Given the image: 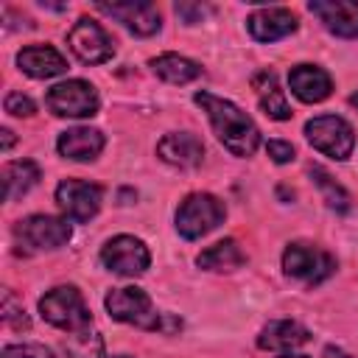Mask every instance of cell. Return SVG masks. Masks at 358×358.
Instances as JSON below:
<instances>
[{
	"instance_id": "6da1fadb",
	"label": "cell",
	"mask_w": 358,
	"mask_h": 358,
	"mask_svg": "<svg viewBox=\"0 0 358 358\" xmlns=\"http://www.w3.org/2000/svg\"><path fill=\"white\" fill-rule=\"evenodd\" d=\"M193 101L210 117V126H213L215 137L221 140V145L229 154H235V157H252L257 151V145H260V129L255 126V120L241 106H235L232 101L218 98V95H213L207 90L196 92Z\"/></svg>"
},
{
	"instance_id": "7a4b0ae2",
	"label": "cell",
	"mask_w": 358,
	"mask_h": 358,
	"mask_svg": "<svg viewBox=\"0 0 358 358\" xmlns=\"http://www.w3.org/2000/svg\"><path fill=\"white\" fill-rule=\"evenodd\" d=\"M106 310L112 319L143 327V330H176L182 327L179 319H171L168 313H157L151 296L137 288V285H126V288H112L103 299Z\"/></svg>"
},
{
	"instance_id": "3957f363",
	"label": "cell",
	"mask_w": 358,
	"mask_h": 358,
	"mask_svg": "<svg viewBox=\"0 0 358 358\" xmlns=\"http://www.w3.org/2000/svg\"><path fill=\"white\" fill-rule=\"evenodd\" d=\"M39 313L48 324L67 330V333H81L92 324V313L76 285H56L39 299Z\"/></svg>"
},
{
	"instance_id": "277c9868",
	"label": "cell",
	"mask_w": 358,
	"mask_h": 358,
	"mask_svg": "<svg viewBox=\"0 0 358 358\" xmlns=\"http://www.w3.org/2000/svg\"><path fill=\"white\" fill-rule=\"evenodd\" d=\"M227 207L213 193H190L176 207V232L185 241H196L207 232H213L218 224H224Z\"/></svg>"
},
{
	"instance_id": "5b68a950",
	"label": "cell",
	"mask_w": 358,
	"mask_h": 358,
	"mask_svg": "<svg viewBox=\"0 0 358 358\" xmlns=\"http://www.w3.org/2000/svg\"><path fill=\"white\" fill-rule=\"evenodd\" d=\"M282 271L305 285H319L336 271V257L313 243L294 241L282 252Z\"/></svg>"
},
{
	"instance_id": "8992f818",
	"label": "cell",
	"mask_w": 358,
	"mask_h": 358,
	"mask_svg": "<svg viewBox=\"0 0 358 358\" xmlns=\"http://www.w3.org/2000/svg\"><path fill=\"white\" fill-rule=\"evenodd\" d=\"M305 137L316 151H322L324 157L338 159V162L347 159L352 154V148H355V131L338 115H316V117H310L305 123Z\"/></svg>"
},
{
	"instance_id": "52a82bcc",
	"label": "cell",
	"mask_w": 358,
	"mask_h": 358,
	"mask_svg": "<svg viewBox=\"0 0 358 358\" xmlns=\"http://www.w3.org/2000/svg\"><path fill=\"white\" fill-rule=\"evenodd\" d=\"M73 229L67 224V218L59 215H28L14 227V238L22 246V252H48V249H59L70 241Z\"/></svg>"
},
{
	"instance_id": "ba28073f",
	"label": "cell",
	"mask_w": 358,
	"mask_h": 358,
	"mask_svg": "<svg viewBox=\"0 0 358 358\" xmlns=\"http://www.w3.org/2000/svg\"><path fill=\"white\" fill-rule=\"evenodd\" d=\"M48 109L59 117H92L101 106L98 90L84 78H67L48 90Z\"/></svg>"
},
{
	"instance_id": "9c48e42d",
	"label": "cell",
	"mask_w": 358,
	"mask_h": 358,
	"mask_svg": "<svg viewBox=\"0 0 358 358\" xmlns=\"http://www.w3.org/2000/svg\"><path fill=\"white\" fill-rule=\"evenodd\" d=\"M101 263L120 277H137L151 266V252L134 235H115L101 246Z\"/></svg>"
},
{
	"instance_id": "30bf717a",
	"label": "cell",
	"mask_w": 358,
	"mask_h": 358,
	"mask_svg": "<svg viewBox=\"0 0 358 358\" xmlns=\"http://www.w3.org/2000/svg\"><path fill=\"white\" fill-rule=\"evenodd\" d=\"M103 187L84 179H64L56 185V204L67 215V221L84 224L101 210Z\"/></svg>"
},
{
	"instance_id": "8fae6325",
	"label": "cell",
	"mask_w": 358,
	"mask_h": 358,
	"mask_svg": "<svg viewBox=\"0 0 358 358\" xmlns=\"http://www.w3.org/2000/svg\"><path fill=\"white\" fill-rule=\"evenodd\" d=\"M67 45L70 50L84 62V64H103L115 56V45H112V36L103 31L101 22L90 20V17H81L70 34H67Z\"/></svg>"
},
{
	"instance_id": "7c38bea8",
	"label": "cell",
	"mask_w": 358,
	"mask_h": 358,
	"mask_svg": "<svg viewBox=\"0 0 358 358\" xmlns=\"http://www.w3.org/2000/svg\"><path fill=\"white\" fill-rule=\"evenodd\" d=\"M98 11L123 22L137 36H151L162 28L159 11L145 0H129V3H98Z\"/></svg>"
},
{
	"instance_id": "4fadbf2b",
	"label": "cell",
	"mask_w": 358,
	"mask_h": 358,
	"mask_svg": "<svg viewBox=\"0 0 358 358\" xmlns=\"http://www.w3.org/2000/svg\"><path fill=\"white\" fill-rule=\"evenodd\" d=\"M308 8L313 17H319V22L330 34L341 39L358 36V3L355 0H310Z\"/></svg>"
},
{
	"instance_id": "5bb4252c",
	"label": "cell",
	"mask_w": 358,
	"mask_h": 358,
	"mask_svg": "<svg viewBox=\"0 0 358 358\" xmlns=\"http://www.w3.org/2000/svg\"><path fill=\"white\" fill-rule=\"evenodd\" d=\"M296 14L294 11H288V8H257V11H252L249 14V20H246V28H249V34L257 39V42H277V39H282V36H288V34H294L296 31Z\"/></svg>"
},
{
	"instance_id": "9a60e30c",
	"label": "cell",
	"mask_w": 358,
	"mask_h": 358,
	"mask_svg": "<svg viewBox=\"0 0 358 358\" xmlns=\"http://www.w3.org/2000/svg\"><path fill=\"white\" fill-rule=\"evenodd\" d=\"M159 159L176 168H196L204 159V143L193 131H171L157 143Z\"/></svg>"
},
{
	"instance_id": "2e32d148",
	"label": "cell",
	"mask_w": 358,
	"mask_h": 358,
	"mask_svg": "<svg viewBox=\"0 0 358 358\" xmlns=\"http://www.w3.org/2000/svg\"><path fill=\"white\" fill-rule=\"evenodd\" d=\"M288 87L302 103H319L333 92V78L316 64H296L288 73Z\"/></svg>"
},
{
	"instance_id": "e0dca14e",
	"label": "cell",
	"mask_w": 358,
	"mask_h": 358,
	"mask_svg": "<svg viewBox=\"0 0 358 358\" xmlns=\"http://www.w3.org/2000/svg\"><path fill=\"white\" fill-rule=\"evenodd\" d=\"M310 338V330L294 319H277V322H268L260 336H257V347L260 350H268V352H294L299 350L302 344H308Z\"/></svg>"
},
{
	"instance_id": "ac0fdd59",
	"label": "cell",
	"mask_w": 358,
	"mask_h": 358,
	"mask_svg": "<svg viewBox=\"0 0 358 358\" xmlns=\"http://www.w3.org/2000/svg\"><path fill=\"white\" fill-rule=\"evenodd\" d=\"M56 148L64 159L92 162L103 151V134L98 129H90V126H76V129H67L59 134Z\"/></svg>"
},
{
	"instance_id": "d6986e66",
	"label": "cell",
	"mask_w": 358,
	"mask_h": 358,
	"mask_svg": "<svg viewBox=\"0 0 358 358\" xmlns=\"http://www.w3.org/2000/svg\"><path fill=\"white\" fill-rule=\"evenodd\" d=\"M17 64L31 78H53L67 70L64 56L50 45H25L17 53Z\"/></svg>"
},
{
	"instance_id": "ffe728a7",
	"label": "cell",
	"mask_w": 358,
	"mask_h": 358,
	"mask_svg": "<svg viewBox=\"0 0 358 358\" xmlns=\"http://www.w3.org/2000/svg\"><path fill=\"white\" fill-rule=\"evenodd\" d=\"M252 87H255V92H257L260 109H263L271 120H288V117H291V106H288L285 92L280 90L274 73H268V70H266V73H257L255 81H252Z\"/></svg>"
},
{
	"instance_id": "44dd1931",
	"label": "cell",
	"mask_w": 358,
	"mask_h": 358,
	"mask_svg": "<svg viewBox=\"0 0 358 358\" xmlns=\"http://www.w3.org/2000/svg\"><path fill=\"white\" fill-rule=\"evenodd\" d=\"M243 263H246V255L241 252L238 241H232V238L207 246V249L196 257V266H199V268H207V271H235V268H241Z\"/></svg>"
},
{
	"instance_id": "7402d4cb",
	"label": "cell",
	"mask_w": 358,
	"mask_h": 358,
	"mask_svg": "<svg viewBox=\"0 0 358 358\" xmlns=\"http://www.w3.org/2000/svg\"><path fill=\"white\" fill-rule=\"evenodd\" d=\"M151 70L168 84H190L201 76V64H196L193 59L179 56V53H162V56L151 59Z\"/></svg>"
},
{
	"instance_id": "603a6c76",
	"label": "cell",
	"mask_w": 358,
	"mask_h": 358,
	"mask_svg": "<svg viewBox=\"0 0 358 358\" xmlns=\"http://www.w3.org/2000/svg\"><path fill=\"white\" fill-rule=\"evenodd\" d=\"M39 182V168L34 159H17L3 168V196L6 201H14L25 196L34 185Z\"/></svg>"
},
{
	"instance_id": "cb8c5ba5",
	"label": "cell",
	"mask_w": 358,
	"mask_h": 358,
	"mask_svg": "<svg viewBox=\"0 0 358 358\" xmlns=\"http://www.w3.org/2000/svg\"><path fill=\"white\" fill-rule=\"evenodd\" d=\"M310 176H313V182L319 185V190H322V196H324V201H327L330 210H336V213H347V210H350V193H347L324 168L310 165Z\"/></svg>"
},
{
	"instance_id": "d4e9b609",
	"label": "cell",
	"mask_w": 358,
	"mask_h": 358,
	"mask_svg": "<svg viewBox=\"0 0 358 358\" xmlns=\"http://www.w3.org/2000/svg\"><path fill=\"white\" fill-rule=\"evenodd\" d=\"M64 350H67L73 358H101L103 344H101L98 333L81 330V333H73L70 341H64Z\"/></svg>"
},
{
	"instance_id": "484cf974",
	"label": "cell",
	"mask_w": 358,
	"mask_h": 358,
	"mask_svg": "<svg viewBox=\"0 0 358 358\" xmlns=\"http://www.w3.org/2000/svg\"><path fill=\"white\" fill-rule=\"evenodd\" d=\"M3 322L8 327H14V330H28L31 327V319L25 316V308L17 305V299H14V294L8 288L3 291Z\"/></svg>"
},
{
	"instance_id": "4316f807",
	"label": "cell",
	"mask_w": 358,
	"mask_h": 358,
	"mask_svg": "<svg viewBox=\"0 0 358 358\" xmlns=\"http://www.w3.org/2000/svg\"><path fill=\"white\" fill-rule=\"evenodd\" d=\"M0 358H53V352L45 344H8Z\"/></svg>"
},
{
	"instance_id": "83f0119b",
	"label": "cell",
	"mask_w": 358,
	"mask_h": 358,
	"mask_svg": "<svg viewBox=\"0 0 358 358\" xmlns=\"http://www.w3.org/2000/svg\"><path fill=\"white\" fill-rule=\"evenodd\" d=\"M6 112H8V115H17V117H31V115L36 112V106H34V101H31L28 95H22V92H8V95H6Z\"/></svg>"
},
{
	"instance_id": "f1b7e54d",
	"label": "cell",
	"mask_w": 358,
	"mask_h": 358,
	"mask_svg": "<svg viewBox=\"0 0 358 358\" xmlns=\"http://www.w3.org/2000/svg\"><path fill=\"white\" fill-rule=\"evenodd\" d=\"M266 151H268V157H271L277 165H285V162H291V159L296 157L294 145L285 143V140H268V143H266Z\"/></svg>"
},
{
	"instance_id": "f546056e",
	"label": "cell",
	"mask_w": 358,
	"mask_h": 358,
	"mask_svg": "<svg viewBox=\"0 0 358 358\" xmlns=\"http://www.w3.org/2000/svg\"><path fill=\"white\" fill-rule=\"evenodd\" d=\"M210 8L207 6H199V3H176V14L187 22V25H193V22H199L204 14H207Z\"/></svg>"
},
{
	"instance_id": "4dcf8cb0",
	"label": "cell",
	"mask_w": 358,
	"mask_h": 358,
	"mask_svg": "<svg viewBox=\"0 0 358 358\" xmlns=\"http://www.w3.org/2000/svg\"><path fill=\"white\" fill-rule=\"evenodd\" d=\"M0 134H3V151H8V148L14 145V131H11V129H3Z\"/></svg>"
},
{
	"instance_id": "1f68e13d",
	"label": "cell",
	"mask_w": 358,
	"mask_h": 358,
	"mask_svg": "<svg viewBox=\"0 0 358 358\" xmlns=\"http://www.w3.org/2000/svg\"><path fill=\"white\" fill-rule=\"evenodd\" d=\"M350 103H352V106L358 109V92H352V95H350Z\"/></svg>"
},
{
	"instance_id": "d6a6232c",
	"label": "cell",
	"mask_w": 358,
	"mask_h": 358,
	"mask_svg": "<svg viewBox=\"0 0 358 358\" xmlns=\"http://www.w3.org/2000/svg\"><path fill=\"white\" fill-rule=\"evenodd\" d=\"M280 358H308V355H296V352H285V355H280Z\"/></svg>"
},
{
	"instance_id": "836d02e7",
	"label": "cell",
	"mask_w": 358,
	"mask_h": 358,
	"mask_svg": "<svg viewBox=\"0 0 358 358\" xmlns=\"http://www.w3.org/2000/svg\"><path fill=\"white\" fill-rule=\"evenodd\" d=\"M336 358H350V355H344V352H338V355H336Z\"/></svg>"
},
{
	"instance_id": "e575fe53",
	"label": "cell",
	"mask_w": 358,
	"mask_h": 358,
	"mask_svg": "<svg viewBox=\"0 0 358 358\" xmlns=\"http://www.w3.org/2000/svg\"><path fill=\"white\" fill-rule=\"evenodd\" d=\"M117 358H129V355H117Z\"/></svg>"
}]
</instances>
